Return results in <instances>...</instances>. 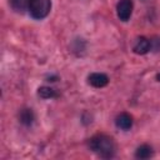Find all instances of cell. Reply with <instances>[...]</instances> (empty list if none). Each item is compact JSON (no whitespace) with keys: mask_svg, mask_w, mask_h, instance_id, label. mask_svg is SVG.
Returning a JSON list of instances; mask_svg holds the SVG:
<instances>
[{"mask_svg":"<svg viewBox=\"0 0 160 160\" xmlns=\"http://www.w3.org/2000/svg\"><path fill=\"white\" fill-rule=\"evenodd\" d=\"M31 0H9V5L11 6L12 10L18 12H22L24 10L29 9Z\"/></svg>","mask_w":160,"mask_h":160,"instance_id":"cell-9","label":"cell"},{"mask_svg":"<svg viewBox=\"0 0 160 160\" xmlns=\"http://www.w3.org/2000/svg\"><path fill=\"white\" fill-rule=\"evenodd\" d=\"M28 10L31 18L36 20L45 19L51 10V0H31Z\"/></svg>","mask_w":160,"mask_h":160,"instance_id":"cell-2","label":"cell"},{"mask_svg":"<svg viewBox=\"0 0 160 160\" xmlns=\"http://www.w3.org/2000/svg\"><path fill=\"white\" fill-rule=\"evenodd\" d=\"M38 95L41 99H52V98H56L58 96L55 89H52L50 86H40L38 89Z\"/></svg>","mask_w":160,"mask_h":160,"instance_id":"cell-10","label":"cell"},{"mask_svg":"<svg viewBox=\"0 0 160 160\" xmlns=\"http://www.w3.org/2000/svg\"><path fill=\"white\" fill-rule=\"evenodd\" d=\"M154 154L152 151V148L148 144H142L140 145L136 150H135V158L136 159H140V160H145V159H149L151 158Z\"/></svg>","mask_w":160,"mask_h":160,"instance_id":"cell-7","label":"cell"},{"mask_svg":"<svg viewBox=\"0 0 160 160\" xmlns=\"http://www.w3.org/2000/svg\"><path fill=\"white\" fill-rule=\"evenodd\" d=\"M134 9L132 0H119L116 5V15L121 21H128L131 18Z\"/></svg>","mask_w":160,"mask_h":160,"instance_id":"cell-3","label":"cell"},{"mask_svg":"<svg viewBox=\"0 0 160 160\" xmlns=\"http://www.w3.org/2000/svg\"><path fill=\"white\" fill-rule=\"evenodd\" d=\"M151 49V44L150 40L146 39L145 36H139L135 39L134 44H132V51L138 55H145L150 51Z\"/></svg>","mask_w":160,"mask_h":160,"instance_id":"cell-4","label":"cell"},{"mask_svg":"<svg viewBox=\"0 0 160 160\" xmlns=\"http://www.w3.org/2000/svg\"><path fill=\"white\" fill-rule=\"evenodd\" d=\"M19 119H20V122H21L22 125L30 126V125L34 122V120H35V115H34V112H32L31 109L25 108V109H22V110L20 111Z\"/></svg>","mask_w":160,"mask_h":160,"instance_id":"cell-8","label":"cell"},{"mask_svg":"<svg viewBox=\"0 0 160 160\" xmlns=\"http://www.w3.org/2000/svg\"><path fill=\"white\" fill-rule=\"evenodd\" d=\"M115 125L121 130H129L132 126V116L128 112H121L116 116Z\"/></svg>","mask_w":160,"mask_h":160,"instance_id":"cell-6","label":"cell"},{"mask_svg":"<svg viewBox=\"0 0 160 160\" xmlns=\"http://www.w3.org/2000/svg\"><path fill=\"white\" fill-rule=\"evenodd\" d=\"M89 148L92 152L102 159H111L115 156L116 145L111 136L105 134H98L89 140Z\"/></svg>","mask_w":160,"mask_h":160,"instance_id":"cell-1","label":"cell"},{"mask_svg":"<svg viewBox=\"0 0 160 160\" xmlns=\"http://www.w3.org/2000/svg\"><path fill=\"white\" fill-rule=\"evenodd\" d=\"M156 80H158V81H159V82H160V72H159V74H158V75H156Z\"/></svg>","mask_w":160,"mask_h":160,"instance_id":"cell-11","label":"cell"},{"mask_svg":"<svg viewBox=\"0 0 160 160\" xmlns=\"http://www.w3.org/2000/svg\"><path fill=\"white\" fill-rule=\"evenodd\" d=\"M88 82L91 86L100 89V88H104V86L108 85L109 78H108L106 74H102V72H92L88 76Z\"/></svg>","mask_w":160,"mask_h":160,"instance_id":"cell-5","label":"cell"}]
</instances>
